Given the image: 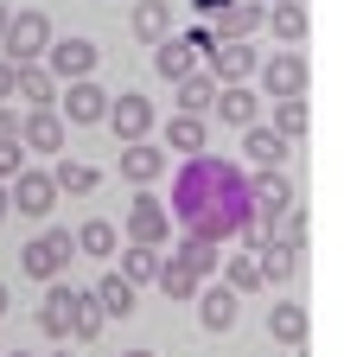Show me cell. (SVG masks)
I'll return each instance as SVG.
<instances>
[{"label": "cell", "mask_w": 344, "mask_h": 357, "mask_svg": "<svg viewBox=\"0 0 344 357\" xmlns=\"http://www.w3.org/2000/svg\"><path fill=\"white\" fill-rule=\"evenodd\" d=\"M172 217L185 223V236H210L224 249V236H242L249 230V172L217 160V153H198L191 166H179L172 178Z\"/></svg>", "instance_id": "1"}, {"label": "cell", "mask_w": 344, "mask_h": 357, "mask_svg": "<svg viewBox=\"0 0 344 357\" xmlns=\"http://www.w3.org/2000/svg\"><path fill=\"white\" fill-rule=\"evenodd\" d=\"M70 255H77V236L52 223L45 236H32V243L19 249V275H26V281H45V287H52V281L64 275V268H70Z\"/></svg>", "instance_id": "2"}, {"label": "cell", "mask_w": 344, "mask_h": 357, "mask_svg": "<svg viewBox=\"0 0 344 357\" xmlns=\"http://www.w3.org/2000/svg\"><path fill=\"white\" fill-rule=\"evenodd\" d=\"M0 45H7V64H13V70H19V64H38V58L52 52V20L38 13V7H26V13L7 20V38H0Z\"/></svg>", "instance_id": "3"}, {"label": "cell", "mask_w": 344, "mask_h": 357, "mask_svg": "<svg viewBox=\"0 0 344 357\" xmlns=\"http://www.w3.org/2000/svg\"><path fill=\"white\" fill-rule=\"evenodd\" d=\"M153 102L141 96V89H121V96H109V128H115V141L121 147H141L147 134H153Z\"/></svg>", "instance_id": "4"}, {"label": "cell", "mask_w": 344, "mask_h": 357, "mask_svg": "<svg viewBox=\"0 0 344 357\" xmlns=\"http://www.w3.org/2000/svg\"><path fill=\"white\" fill-rule=\"evenodd\" d=\"M45 70H52V83H90V70H96V38H52Z\"/></svg>", "instance_id": "5"}, {"label": "cell", "mask_w": 344, "mask_h": 357, "mask_svg": "<svg viewBox=\"0 0 344 357\" xmlns=\"http://www.w3.org/2000/svg\"><path fill=\"white\" fill-rule=\"evenodd\" d=\"M127 236H134L141 249H166V236H172V211H166L153 192H141L134 211H127Z\"/></svg>", "instance_id": "6"}, {"label": "cell", "mask_w": 344, "mask_h": 357, "mask_svg": "<svg viewBox=\"0 0 344 357\" xmlns=\"http://www.w3.org/2000/svg\"><path fill=\"white\" fill-rule=\"evenodd\" d=\"M249 204H255V217H262V223L287 217V211H293V178H287V172H255V178H249Z\"/></svg>", "instance_id": "7"}, {"label": "cell", "mask_w": 344, "mask_h": 357, "mask_svg": "<svg viewBox=\"0 0 344 357\" xmlns=\"http://www.w3.org/2000/svg\"><path fill=\"white\" fill-rule=\"evenodd\" d=\"M262 89H268L274 102H299V96H306V64H299V52L268 58L262 64Z\"/></svg>", "instance_id": "8"}, {"label": "cell", "mask_w": 344, "mask_h": 357, "mask_svg": "<svg viewBox=\"0 0 344 357\" xmlns=\"http://www.w3.org/2000/svg\"><path fill=\"white\" fill-rule=\"evenodd\" d=\"M255 70H262V58H255V45H249V38L217 45V58H210V77H217V89H236V83H249Z\"/></svg>", "instance_id": "9"}, {"label": "cell", "mask_w": 344, "mask_h": 357, "mask_svg": "<svg viewBox=\"0 0 344 357\" xmlns=\"http://www.w3.org/2000/svg\"><path fill=\"white\" fill-rule=\"evenodd\" d=\"M19 147H26V153H58V147H64V115H58V109L19 115Z\"/></svg>", "instance_id": "10"}, {"label": "cell", "mask_w": 344, "mask_h": 357, "mask_svg": "<svg viewBox=\"0 0 344 357\" xmlns=\"http://www.w3.org/2000/svg\"><path fill=\"white\" fill-rule=\"evenodd\" d=\"M58 115H70L77 128L109 121V89H96V83H64V102H58Z\"/></svg>", "instance_id": "11"}, {"label": "cell", "mask_w": 344, "mask_h": 357, "mask_svg": "<svg viewBox=\"0 0 344 357\" xmlns=\"http://www.w3.org/2000/svg\"><path fill=\"white\" fill-rule=\"evenodd\" d=\"M7 204H19L26 217H52V204H58V185H52V172H32V166H26V172L13 178V198H7Z\"/></svg>", "instance_id": "12"}, {"label": "cell", "mask_w": 344, "mask_h": 357, "mask_svg": "<svg viewBox=\"0 0 344 357\" xmlns=\"http://www.w3.org/2000/svg\"><path fill=\"white\" fill-rule=\"evenodd\" d=\"M198 326H204V332H230V326H236V294H230L224 281H204V287H198Z\"/></svg>", "instance_id": "13"}, {"label": "cell", "mask_w": 344, "mask_h": 357, "mask_svg": "<svg viewBox=\"0 0 344 357\" xmlns=\"http://www.w3.org/2000/svg\"><path fill=\"white\" fill-rule=\"evenodd\" d=\"M242 153H249V160H255V166H262V172H281V166H287V153H293V147H287V141H281V134H274V128H268V121H255V128H249V134H242Z\"/></svg>", "instance_id": "14"}, {"label": "cell", "mask_w": 344, "mask_h": 357, "mask_svg": "<svg viewBox=\"0 0 344 357\" xmlns=\"http://www.w3.org/2000/svg\"><path fill=\"white\" fill-rule=\"evenodd\" d=\"M159 172H166V147H153V141L121 147V178H127V185H153Z\"/></svg>", "instance_id": "15"}, {"label": "cell", "mask_w": 344, "mask_h": 357, "mask_svg": "<svg viewBox=\"0 0 344 357\" xmlns=\"http://www.w3.org/2000/svg\"><path fill=\"white\" fill-rule=\"evenodd\" d=\"M217 115H224V128H255V115H262V96H255L249 83H236V89H217Z\"/></svg>", "instance_id": "16"}, {"label": "cell", "mask_w": 344, "mask_h": 357, "mask_svg": "<svg viewBox=\"0 0 344 357\" xmlns=\"http://www.w3.org/2000/svg\"><path fill=\"white\" fill-rule=\"evenodd\" d=\"M172 26H179V13H172V0H134V32L147 45H166Z\"/></svg>", "instance_id": "17"}, {"label": "cell", "mask_w": 344, "mask_h": 357, "mask_svg": "<svg viewBox=\"0 0 344 357\" xmlns=\"http://www.w3.org/2000/svg\"><path fill=\"white\" fill-rule=\"evenodd\" d=\"M13 89H19V102H26V109H58V83H52L45 64H19Z\"/></svg>", "instance_id": "18"}, {"label": "cell", "mask_w": 344, "mask_h": 357, "mask_svg": "<svg viewBox=\"0 0 344 357\" xmlns=\"http://www.w3.org/2000/svg\"><path fill=\"white\" fill-rule=\"evenodd\" d=\"M204 141H210V121L204 115H172L166 121V153H204Z\"/></svg>", "instance_id": "19"}, {"label": "cell", "mask_w": 344, "mask_h": 357, "mask_svg": "<svg viewBox=\"0 0 344 357\" xmlns=\"http://www.w3.org/2000/svg\"><path fill=\"white\" fill-rule=\"evenodd\" d=\"M70 312H77V287H45V306H38V326H45L52 338H70Z\"/></svg>", "instance_id": "20"}, {"label": "cell", "mask_w": 344, "mask_h": 357, "mask_svg": "<svg viewBox=\"0 0 344 357\" xmlns=\"http://www.w3.org/2000/svg\"><path fill=\"white\" fill-rule=\"evenodd\" d=\"M268 338H274V344H306V306H299V300H274Z\"/></svg>", "instance_id": "21"}, {"label": "cell", "mask_w": 344, "mask_h": 357, "mask_svg": "<svg viewBox=\"0 0 344 357\" xmlns=\"http://www.w3.org/2000/svg\"><path fill=\"white\" fill-rule=\"evenodd\" d=\"M262 20H268V7H262V0H236V7H230L217 26H210V32H217V45H230V38H249Z\"/></svg>", "instance_id": "22"}, {"label": "cell", "mask_w": 344, "mask_h": 357, "mask_svg": "<svg viewBox=\"0 0 344 357\" xmlns=\"http://www.w3.org/2000/svg\"><path fill=\"white\" fill-rule=\"evenodd\" d=\"M172 261H179V268H191V275L204 281L210 268H224V249L210 243V236H179V249H172Z\"/></svg>", "instance_id": "23"}, {"label": "cell", "mask_w": 344, "mask_h": 357, "mask_svg": "<svg viewBox=\"0 0 344 357\" xmlns=\"http://www.w3.org/2000/svg\"><path fill=\"white\" fill-rule=\"evenodd\" d=\"M255 255H262V281H287V275H299V243H287V236H268Z\"/></svg>", "instance_id": "24"}, {"label": "cell", "mask_w": 344, "mask_h": 357, "mask_svg": "<svg viewBox=\"0 0 344 357\" xmlns=\"http://www.w3.org/2000/svg\"><path fill=\"white\" fill-rule=\"evenodd\" d=\"M52 185H58V198H90V192L102 185V172H96L90 160H64V166L52 172Z\"/></svg>", "instance_id": "25"}, {"label": "cell", "mask_w": 344, "mask_h": 357, "mask_svg": "<svg viewBox=\"0 0 344 357\" xmlns=\"http://www.w3.org/2000/svg\"><path fill=\"white\" fill-rule=\"evenodd\" d=\"M179 89V115H204V109H217V77L210 70H191L185 83H172Z\"/></svg>", "instance_id": "26"}, {"label": "cell", "mask_w": 344, "mask_h": 357, "mask_svg": "<svg viewBox=\"0 0 344 357\" xmlns=\"http://www.w3.org/2000/svg\"><path fill=\"white\" fill-rule=\"evenodd\" d=\"M90 300L102 306V319H127V312H134V287H127V281L115 275V268L96 281V294H90Z\"/></svg>", "instance_id": "27"}, {"label": "cell", "mask_w": 344, "mask_h": 357, "mask_svg": "<svg viewBox=\"0 0 344 357\" xmlns=\"http://www.w3.org/2000/svg\"><path fill=\"white\" fill-rule=\"evenodd\" d=\"M159 261H166L159 249H141V243H127V249H121V268H115V275H121L127 287H141V281H159Z\"/></svg>", "instance_id": "28"}, {"label": "cell", "mask_w": 344, "mask_h": 357, "mask_svg": "<svg viewBox=\"0 0 344 357\" xmlns=\"http://www.w3.org/2000/svg\"><path fill=\"white\" fill-rule=\"evenodd\" d=\"M153 70H159L166 83H185V77L198 70V58L185 52V38H166V45H153Z\"/></svg>", "instance_id": "29"}, {"label": "cell", "mask_w": 344, "mask_h": 357, "mask_svg": "<svg viewBox=\"0 0 344 357\" xmlns=\"http://www.w3.org/2000/svg\"><path fill=\"white\" fill-rule=\"evenodd\" d=\"M262 26H274L281 45H299V38H306V7H299V0H274Z\"/></svg>", "instance_id": "30"}, {"label": "cell", "mask_w": 344, "mask_h": 357, "mask_svg": "<svg viewBox=\"0 0 344 357\" xmlns=\"http://www.w3.org/2000/svg\"><path fill=\"white\" fill-rule=\"evenodd\" d=\"M274 134H281V141L293 147V141H306V128H313V109H306V96H299V102H274V121H268Z\"/></svg>", "instance_id": "31"}, {"label": "cell", "mask_w": 344, "mask_h": 357, "mask_svg": "<svg viewBox=\"0 0 344 357\" xmlns=\"http://www.w3.org/2000/svg\"><path fill=\"white\" fill-rule=\"evenodd\" d=\"M224 287H230V294L262 287V255H255V249H236V255L224 261Z\"/></svg>", "instance_id": "32"}, {"label": "cell", "mask_w": 344, "mask_h": 357, "mask_svg": "<svg viewBox=\"0 0 344 357\" xmlns=\"http://www.w3.org/2000/svg\"><path fill=\"white\" fill-rule=\"evenodd\" d=\"M115 243H121V236H115V223H109V217H90V223L77 230V249H83V255H96V261H109Z\"/></svg>", "instance_id": "33"}, {"label": "cell", "mask_w": 344, "mask_h": 357, "mask_svg": "<svg viewBox=\"0 0 344 357\" xmlns=\"http://www.w3.org/2000/svg\"><path fill=\"white\" fill-rule=\"evenodd\" d=\"M198 287H204V281L191 275V268H179L172 255L159 261V294H166V300H198Z\"/></svg>", "instance_id": "34"}, {"label": "cell", "mask_w": 344, "mask_h": 357, "mask_svg": "<svg viewBox=\"0 0 344 357\" xmlns=\"http://www.w3.org/2000/svg\"><path fill=\"white\" fill-rule=\"evenodd\" d=\"M109 319H102V306L90 300V294H77V312H70V338H96Z\"/></svg>", "instance_id": "35"}, {"label": "cell", "mask_w": 344, "mask_h": 357, "mask_svg": "<svg viewBox=\"0 0 344 357\" xmlns=\"http://www.w3.org/2000/svg\"><path fill=\"white\" fill-rule=\"evenodd\" d=\"M185 52L198 64H210V58H217V32H210V26H185Z\"/></svg>", "instance_id": "36"}, {"label": "cell", "mask_w": 344, "mask_h": 357, "mask_svg": "<svg viewBox=\"0 0 344 357\" xmlns=\"http://www.w3.org/2000/svg\"><path fill=\"white\" fill-rule=\"evenodd\" d=\"M26 172V147L19 141H0V178H19Z\"/></svg>", "instance_id": "37"}, {"label": "cell", "mask_w": 344, "mask_h": 357, "mask_svg": "<svg viewBox=\"0 0 344 357\" xmlns=\"http://www.w3.org/2000/svg\"><path fill=\"white\" fill-rule=\"evenodd\" d=\"M230 7H236V0H198V20H204V26H217Z\"/></svg>", "instance_id": "38"}, {"label": "cell", "mask_w": 344, "mask_h": 357, "mask_svg": "<svg viewBox=\"0 0 344 357\" xmlns=\"http://www.w3.org/2000/svg\"><path fill=\"white\" fill-rule=\"evenodd\" d=\"M0 141H19V115L13 109H0Z\"/></svg>", "instance_id": "39"}, {"label": "cell", "mask_w": 344, "mask_h": 357, "mask_svg": "<svg viewBox=\"0 0 344 357\" xmlns=\"http://www.w3.org/2000/svg\"><path fill=\"white\" fill-rule=\"evenodd\" d=\"M13 77H19V70H13L7 58H0V102H7V96H13Z\"/></svg>", "instance_id": "40"}, {"label": "cell", "mask_w": 344, "mask_h": 357, "mask_svg": "<svg viewBox=\"0 0 344 357\" xmlns=\"http://www.w3.org/2000/svg\"><path fill=\"white\" fill-rule=\"evenodd\" d=\"M7 306H13V294H7V281H0V319H7Z\"/></svg>", "instance_id": "41"}, {"label": "cell", "mask_w": 344, "mask_h": 357, "mask_svg": "<svg viewBox=\"0 0 344 357\" xmlns=\"http://www.w3.org/2000/svg\"><path fill=\"white\" fill-rule=\"evenodd\" d=\"M7 20H13V13H7V7H0V38H7Z\"/></svg>", "instance_id": "42"}, {"label": "cell", "mask_w": 344, "mask_h": 357, "mask_svg": "<svg viewBox=\"0 0 344 357\" xmlns=\"http://www.w3.org/2000/svg\"><path fill=\"white\" fill-rule=\"evenodd\" d=\"M121 357H153V351H121Z\"/></svg>", "instance_id": "43"}, {"label": "cell", "mask_w": 344, "mask_h": 357, "mask_svg": "<svg viewBox=\"0 0 344 357\" xmlns=\"http://www.w3.org/2000/svg\"><path fill=\"white\" fill-rule=\"evenodd\" d=\"M52 357H77V351H70V344H64V351H52Z\"/></svg>", "instance_id": "44"}, {"label": "cell", "mask_w": 344, "mask_h": 357, "mask_svg": "<svg viewBox=\"0 0 344 357\" xmlns=\"http://www.w3.org/2000/svg\"><path fill=\"white\" fill-rule=\"evenodd\" d=\"M0 217H7V192H0Z\"/></svg>", "instance_id": "45"}, {"label": "cell", "mask_w": 344, "mask_h": 357, "mask_svg": "<svg viewBox=\"0 0 344 357\" xmlns=\"http://www.w3.org/2000/svg\"><path fill=\"white\" fill-rule=\"evenodd\" d=\"M7 357H32V351H7Z\"/></svg>", "instance_id": "46"}, {"label": "cell", "mask_w": 344, "mask_h": 357, "mask_svg": "<svg viewBox=\"0 0 344 357\" xmlns=\"http://www.w3.org/2000/svg\"><path fill=\"white\" fill-rule=\"evenodd\" d=\"M262 7H274V0H262Z\"/></svg>", "instance_id": "47"}]
</instances>
